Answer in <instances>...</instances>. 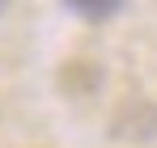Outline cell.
I'll return each mask as SVG.
<instances>
[{
    "label": "cell",
    "mask_w": 157,
    "mask_h": 148,
    "mask_svg": "<svg viewBox=\"0 0 157 148\" xmlns=\"http://www.w3.org/2000/svg\"><path fill=\"white\" fill-rule=\"evenodd\" d=\"M68 4H72L77 13H85V17H110L123 0H68Z\"/></svg>",
    "instance_id": "1"
},
{
    "label": "cell",
    "mask_w": 157,
    "mask_h": 148,
    "mask_svg": "<svg viewBox=\"0 0 157 148\" xmlns=\"http://www.w3.org/2000/svg\"><path fill=\"white\" fill-rule=\"evenodd\" d=\"M0 9H4V0H0Z\"/></svg>",
    "instance_id": "2"
}]
</instances>
